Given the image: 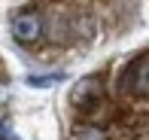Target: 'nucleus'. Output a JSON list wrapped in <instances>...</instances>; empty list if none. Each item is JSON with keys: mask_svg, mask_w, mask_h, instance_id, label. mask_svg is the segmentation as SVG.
<instances>
[{"mask_svg": "<svg viewBox=\"0 0 149 140\" xmlns=\"http://www.w3.org/2000/svg\"><path fill=\"white\" fill-rule=\"evenodd\" d=\"M12 37L18 43H37L43 37V18L37 12H22L12 18Z\"/></svg>", "mask_w": 149, "mask_h": 140, "instance_id": "nucleus-3", "label": "nucleus"}, {"mask_svg": "<svg viewBox=\"0 0 149 140\" xmlns=\"http://www.w3.org/2000/svg\"><path fill=\"white\" fill-rule=\"evenodd\" d=\"M104 101V82L97 76H85L73 85V95H70V104L76 107L79 113H91L94 107Z\"/></svg>", "mask_w": 149, "mask_h": 140, "instance_id": "nucleus-1", "label": "nucleus"}, {"mask_svg": "<svg viewBox=\"0 0 149 140\" xmlns=\"http://www.w3.org/2000/svg\"><path fill=\"white\" fill-rule=\"evenodd\" d=\"M64 79V73H52V76H31L28 82L31 85H55V82H61Z\"/></svg>", "mask_w": 149, "mask_h": 140, "instance_id": "nucleus-5", "label": "nucleus"}, {"mask_svg": "<svg viewBox=\"0 0 149 140\" xmlns=\"http://www.w3.org/2000/svg\"><path fill=\"white\" fill-rule=\"evenodd\" d=\"M73 137H76V140H110L97 125H79V128L73 131Z\"/></svg>", "mask_w": 149, "mask_h": 140, "instance_id": "nucleus-4", "label": "nucleus"}, {"mask_svg": "<svg viewBox=\"0 0 149 140\" xmlns=\"http://www.w3.org/2000/svg\"><path fill=\"white\" fill-rule=\"evenodd\" d=\"M119 85L125 91H131V95H137V98H149V58L131 61V67L125 70V79Z\"/></svg>", "mask_w": 149, "mask_h": 140, "instance_id": "nucleus-2", "label": "nucleus"}]
</instances>
